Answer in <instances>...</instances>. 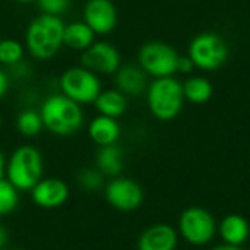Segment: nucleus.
<instances>
[{"label": "nucleus", "instance_id": "1", "mask_svg": "<svg viewBox=\"0 0 250 250\" xmlns=\"http://www.w3.org/2000/svg\"><path fill=\"white\" fill-rule=\"evenodd\" d=\"M64 22L60 16L41 13L34 18L25 32V47L37 60H51L63 45Z\"/></svg>", "mask_w": 250, "mask_h": 250}, {"label": "nucleus", "instance_id": "2", "mask_svg": "<svg viewBox=\"0 0 250 250\" xmlns=\"http://www.w3.org/2000/svg\"><path fill=\"white\" fill-rule=\"evenodd\" d=\"M44 127L56 136H70L83 126L82 107L63 94L47 97L40 108Z\"/></svg>", "mask_w": 250, "mask_h": 250}, {"label": "nucleus", "instance_id": "3", "mask_svg": "<svg viewBox=\"0 0 250 250\" xmlns=\"http://www.w3.org/2000/svg\"><path fill=\"white\" fill-rule=\"evenodd\" d=\"M42 155L32 145L18 146L7 158L4 177L19 192H31L32 188L42 179Z\"/></svg>", "mask_w": 250, "mask_h": 250}, {"label": "nucleus", "instance_id": "4", "mask_svg": "<svg viewBox=\"0 0 250 250\" xmlns=\"http://www.w3.org/2000/svg\"><path fill=\"white\" fill-rule=\"evenodd\" d=\"M146 103L151 114L161 120H174L185 104V95L182 83L173 78H157L146 88Z\"/></svg>", "mask_w": 250, "mask_h": 250}, {"label": "nucleus", "instance_id": "5", "mask_svg": "<svg viewBox=\"0 0 250 250\" xmlns=\"http://www.w3.org/2000/svg\"><path fill=\"white\" fill-rule=\"evenodd\" d=\"M59 86L63 95L78 103L79 105L94 104V101L103 91L98 75L83 66L66 69L60 76Z\"/></svg>", "mask_w": 250, "mask_h": 250}, {"label": "nucleus", "instance_id": "6", "mask_svg": "<svg viewBox=\"0 0 250 250\" xmlns=\"http://www.w3.org/2000/svg\"><path fill=\"white\" fill-rule=\"evenodd\" d=\"M188 56L192 59L195 67L211 72L227 62L230 48L221 35L215 32H202L190 41Z\"/></svg>", "mask_w": 250, "mask_h": 250}, {"label": "nucleus", "instance_id": "7", "mask_svg": "<svg viewBox=\"0 0 250 250\" xmlns=\"http://www.w3.org/2000/svg\"><path fill=\"white\" fill-rule=\"evenodd\" d=\"M177 60L179 53L171 45L161 41L145 42L138 53L141 69L155 79L173 76L177 72Z\"/></svg>", "mask_w": 250, "mask_h": 250}, {"label": "nucleus", "instance_id": "8", "mask_svg": "<svg viewBox=\"0 0 250 250\" xmlns=\"http://www.w3.org/2000/svg\"><path fill=\"white\" fill-rule=\"evenodd\" d=\"M179 231L189 245L204 246L214 239L217 233V223L212 214L205 208L190 207L180 214Z\"/></svg>", "mask_w": 250, "mask_h": 250}, {"label": "nucleus", "instance_id": "9", "mask_svg": "<svg viewBox=\"0 0 250 250\" xmlns=\"http://www.w3.org/2000/svg\"><path fill=\"white\" fill-rule=\"evenodd\" d=\"M81 66L95 75H114L122 66V56L116 45L108 41H95L82 51Z\"/></svg>", "mask_w": 250, "mask_h": 250}, {"label": "nucleus", "instance_id": "10", "mask_svg": "<svg viewBox=\"0 0 250 250\" xmlns=\"http://www.w3.org/2000/svg\"><path fill=\"white\" fill-rule=\"evenodd\" d=\"M105 199L117 211H136L144 202L142 188L132 179L114 177L105 186Z\"/></svg>", "mask_w": 250, "mask_h": 250}, {"label": "nucleus", "instance_id": "11", "mask_svg": "<svg viewBox=\"0 0 250 250\" xmlns=\"http://www.w3.org/2000/svg\"><path fill=\"white\" fill-rule=\"evenodd\" d=\"M70 190L66 182L56 177H42L31 190L32 202L42 209H56L64 205Z\"/></svg>", "mask_w": 250, "mask_h": 250}, {"label": "nucleus", "instance_id": "12", "mask_svg": "<svg viewBox=\"0 0 250 250\" xmlns=\"http://www.w3.org/2000/svg\"><path fill=\"white\" fill-rule=\"evenodd\" d=\"M83 22L95 35H107L117 26V9L111 0H88L83 7Z\"/></svg>", "mask_w": 250, "mask_h": 250}, {"label": "nucleus", "instance_id": "13", "mask_svg": "<svg viewBox=\"0 0 250 250\" xmlns=\"http://www.w3.org/2000/svg\"><path fill=\"white\" fill-rule=\"evenodd\" d=\"M177 231L168 224H154L142 231L138 239V250H176Z\"/></svg>", "mask_w": 250, "mask_h": 250}, {"label": "nucleus", "instance_id": "14", "mask_svg": "<svg viewBox=\"0 0 250 250\" xmlns=\"http://www.w3.org/2000/svg\"><path fill=\"white\" fill-rule=\"evenodd\" d=\"M116 88L126 97H139L148 88L146 73L139 64H123L114 73Z\"/></svg>", "mask_w": 250, "mask_h": 250}, {"label": "nucleus", "instance_id": "15", "mask_svg": "<svg viewBox=\"0 0 250 250\" xmlns=\"http://www.w3.org/2000/svg\"><path fill=\"white\" fill-rule=\"evenodd\" d=\"M122 129L117 119L98 114L88 125V136L98 146H107L117 144Z\"/></svg>", "mask_w": 250, "mask_h": 250}, {"label": "nucleus", "instance_id": "16", "mask_svg": "<svg viewBox=\"0 0 250 250\" xmlns=\"http://www.w3.org/2000/svg\"><path fill=\"white\" fill-rule=\"evenodd\" d=\"M218 233L224 245L230 246H237L240 248L250 236V226L248 220L239 214H230L226 215L220 226H218Z\"/></svg>", "mask_w": 250, "mask_h": 250}, {"label": "nucleus", "instance_id": "17", "mask_svg": "<svg viewBox=\"0 0 250 250\" xmlns=\"http://www.w3.org/2000/svg\"><path fill=\"white\" fill-rule=\"evenodd\" d=\"M94 42H95V34L85 22L76 21L69 25H64L63 45L69 47L70 50L82 53Z\"/></svg>", "mask_w": 250, "mask_h": 250}, {"label": "nucleus", "instance_id": "18", "mask_svg": "<svg viewBox=\"0 0 250 250\" xmlns=\"http://www.w3.org/2000/svg\"><path fill=\"white\" fill-rule=\"evenodd\" d=\"M94 105L101 116L117 119L123 116L127 108V97L117 88L105 89L100 92V95L94 101Z\"/></svg>", "mask_w": 250, "mask_h": 250}, {"label": "nucleus", "instance_id": "19", "mask_svg": "<svg viewBox=\"0 0 250 250\" xmlns=\"http://www.w3.org/2000/svg\"><path fill=\"white\" fill-rule=\"evenodd\" d=\"M97 168L108 177H119L123 171L125 163H123V149L117 145H107L100 146L97 152Z\"/></svg>", "mask_w": 250, "mask_h": 250}, {"label": "nucleus", "instance_id": "20", "mask_svg": "<svg viewBox=\"0 0 250 250\" xmlns=\"http://www.w3.org/2000/svg\"><path fill=\"white\" fill-rule=\"evenodd\" d=\"M185 100L193 104H205L211 100L214 88L211 82L202 76L189 78L185 83H182Z\"/></svg>", "mask_w": 250, "mask_h": 250}, {"label": "nucleus", "instance_id": "21", "mask_svg": "<svg viewBox=\"0 0 250 250\" xmlns=\"http://www.w3.org/2000/svg\"><path fill=\"white\" fill-rule=\"evenodd\" d=\"M16 129L22 136H26V138L37 136L44 129L40 110L38 111L34 108L22 110L16 117Z\"/></svg>", "mask_w": 250, "mask_h": 250}, {"label": "nucleus", "instance_id": "22", "mask_svg": "<svg viewBox=\"0 0 250 250\" xmlns=\"http://www.w3.org/2000/svg\"><path fill=\"white\" fill-rule=\"evenodd\" d=\"M19 205V190L6 179H0V217L10 215Z\"/></svg>", "mask_w": 250, "mask_h": 250}, {"label": "nucleus", "instance_id": "23", "mask_svg": "<svg viewBox=\"0 0 250 250\" xmlns=\"http://www.w3.org/2000/svg\"><path fill=\"white\" fill-rule=\"evenodd\" d=\"M25 54L23 45L12 38H6L0 41V63L4 66H15L22 62Z\"/></svg>", "mask_w": 250, "mask_h": 250}, {"label": "nucleus", "instance_id": "24", "mask_svg": "<svg viewBox=\"0 0 250 250\" xmlns=\"http://www.w3.org/2000/svg\"><path fill=\"white\" fill-rule=\"evenodd\" d=\"M104 174L98 168H83L78 173V185L86 192L100 190L104 186Z\"/></svg>", "mask_w": 250, "mask_h": 250}, {"label": "nucleus", "instance_id": "25", "mask_svg": "<svg viewBox=\"0 0 250 250\" xmlns=\"http://www.w3.org/2000/svg\"><path fill=\"white\" fill-rule=\"evenodd\" d=\"M41 13L62 16L72 6V0H37Z\"/></svg>", "mask_w": 250, "mask_h": 250}, {"label": "nucleus", "instance_id": "26", "mask_svg": "<svg viewBox=\"0 0 250 250\" xmlns=\"http://www.w3.org/2000/svg\"><path fill=\"white\" fill-rule=\"evenodd\" d=\"M195 69V64L192 62V59L189 56H179L177 60V72L182 73H190Z\"/></svg>", "mask_w": 250, "mask_h": 250}, {"label": "nucleus", "instance_id": "27", "mask_svg": "<svg viewBox=\"0 0 250 250\" xmlns=\"http://www.w3.org/2000/svg\"><path fill=\"white\" fill-rule=\"evenodd\" d=\"M9 86H10V79L7 76L6 72H3L0 69V100L6 97L7 91H9Z\"/></svg>", "mask_w": 250, "mask_h": 250}, {"label": "nucleus", "instance_id": "28", "mask_svg": "<svg viewBox=\"0 0 250 250\" xmlns=\"http://www.w3.org/2000/svg\"><path fill=\"white\" fill-rule=\"evenodd\" d=\"M7 242H9V233L6 230V227L3 224H0V250L6 248Z\"/></svg>", "mask_w": 250, "mask_h": 250}, {"label": "nucleus", "instance_id": "29", "mask_svg": "<svg viewBox=\"0 0 250 250\" xmlns=\"http://www.w3.org/2000/svg\"><path fill=\"white\" fill-rule=\"evenodd\" d=\"M6 163H7V160H6L4 154L0 151V179L4 177V174H6Z\"/></svg>", "mask_w": 250, "mask_h": 250}, {"label": "nucleus", "instance_id": "30", "mask_svg": "<svg viewBox=\"0 0 250 250\" xmlns=\"http://www.w3.org/2000/svg\"><path fill=\"white\" fill-rule=\"evenodd\" d=\"M209 250H242L237 246H230V245H221V246H217V248H212Z\"/></svg>", "mask_w": 250, "mask_h": 250}, {"label": "nucleus", "instance_id": "31", "mask_svg": "<svg viewBox=\"0 0 250 250\" xmlns=\"http://www.w3.org/2000/svg\"><path fill=\"white\" fill-rule=\"evenodd\" d=\"M16 3H22V4H29V3H34L37 0H15Z\"/></svg>", "mask_w": 250, "mask_h": 250}, {"label": "nucleus", "instance_id": "32", "mask_svg": "<svg viewBox=\"0 0 250 250\" xmlns=\"http://www.w3.org/2000/svg\"><path fill=\"white\" fill-rule=\"evenodd\" d=\"M0 125H1V117H0Z\"/></svg>", "mask_w": 250, "mask_h": 250}]
</instances>
